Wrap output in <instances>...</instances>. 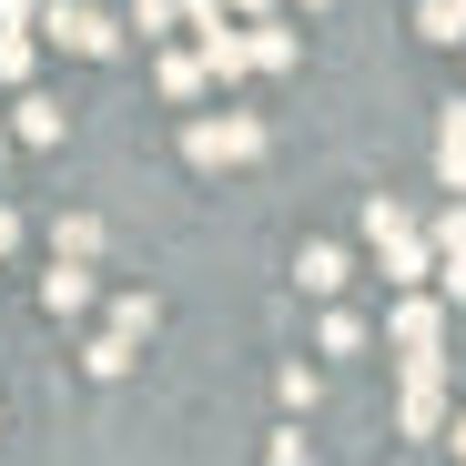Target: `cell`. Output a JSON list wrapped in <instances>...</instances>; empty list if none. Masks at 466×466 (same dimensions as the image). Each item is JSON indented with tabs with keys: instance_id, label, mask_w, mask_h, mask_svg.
I'll use <instances>...</instances> for the list:
<instances>
[{
	"instance_id": "obj_4",
	"label": "cell",
	"mask_w": 466,
	"mask_h": 466,
	"mask_svg": "<svg viewBox=\"0 0 466 466\" xmlns=\"http://www.w3.org/2000/svg\"><path fill=\"white\" fill-rule=\"evenodd\" d=\"M385 345H396V355H436V345H446V304L406 284L396 304H385Z\"/></svg>"
},
{
	"instance_id": "obj_3",
	"label": "cell",
	"mask_w": 466,
	"mask_h": 466,
	"mask_svg": "<svg viewBox=\"0 0 466 466\" xmlns=\"http://www.w3.org/2000/svg\"><path fill=\"white\" fill-rule=\"evenodd\" d=\"M396 426H406V436H436V426H446V355H406V396H396Z\"/></svg>"
},
{
	"instance_id": "obj_24",
	"label": "cell",
	"mask_w": 466,
	"mask_h": 466,
	"mask_svg": "<svg viewBox=\"0 0 466 466\" xmlns=\"http://www.w3.org/2000/svg\"><path fill=\"white\" fill-rule=\"evenodd\" d=\"M436 436H446V446H456V456H466V416H446V426H436Z\"/></svg>"
},
{
	"instance_id": "obj_17",
	"label": "cell",
	"mask_w": 466,
	"mask_h": 466,
	"mask_svg": "<svg viewBox=\"0 0 466 466\" xmlns=\"http://www.w3.org/2000/svg\"><path fill=\"white\" fill-rule=\"evenodd\" d=\"M325 355H365V315H345V304H335V315H325Z\"/></svg>"
},
{
	"instance_id": "obj_15",
	"label": "cell",
	"mask_w": 466,
	"mask_h": 466,
	"mask_svg": "<svg viewBox=\"0 0 466 466\" xmlns=\"http://www.w3.org/2000/svg\"><path fill=\"white\" fill-rule=\"evenodd\" d=\"M416 31H426V41H466V0H426Z\"/></svg>"
},
{
	"instance_id": "obj_22",
	"label": "cell",
	"mask_w": 466,
	"mask_h": 466,
	"mask_svg": "<svg viewBox=\"0 0 466 466\" xmlns=\"http://www.w3.org/2000/svg\"><path fill=\"white\" fill-rule=\"evenodd\" d=\"M31 11H41V0H0V31H31Z\"/></svg>"
},
{
	"instance_id": "obj_11",
	"label": "cell",
	"mask_w": 466,
	"mask_h": 466,
	"mask_svg": "<svg viewBox=\"0 0 466 466\" xmlns=\"http://www.w3.org/2000/svg\"><path fill=\"white\" fill-rule=\"evenodd\" d=\"M203 82H213L203 51H163V102H203Z\"/></svg>"
},
{
	"instance_id": "obj_20",
	"label": "cell",
	"mask_w": 466,
	"mask_h": 466,
	"mask_svg": "<svg viewBox=\"0 0 466 466\" xmlns=\"http://www.w3.org/2000/svg\"><path fill=\"white\" fill-rule=\"evenodd\" d=\"M436 284H446V294L466 304V244H436Z\"/></svg>"
},
{
	"instance_id": "obj_18",
	"label": "cell",
	"mask_w": 466,
	"mask_h": 466,
	"mask_svg": "<svg viewBox=\"0 0 466 466\" xmlns=\"http://www.w3.org/2000/svg\"><path fill=\"white\" fill-rule=\"evenodd\" d=\"M274 385H284V406H315V396H325V375H315V365H284Z\"/></svg>"
},
{
	"instance_id": "obj_25",
	"label": "cell",
	"mask_w": 466,
	"mask_h": 466,
	"mask_svg": "<svg viewBox=\"0 0 466 466\" xmlns=\"http://www.w3.org/2000/svg\"><path fill=\"white\" fill-rule=\"evenodd\" d=\"M233 11H244V21H264V11H274V0H233Z\"/></svg>"
},
{
	"instance_id": "obj_19",
	"label": "cell",
	"mask_w": 466,
	"mask_h": 466,
	"mask_svg": "<svg viewBox=\"0 0 466 466\" xmlns=\"http://www.w3.org/2000/svg\"><path fill=\"white\" fill-rule=\"evenodd\" d=\"M173 21H183V11H173V0H132V31H142V41H163Z\"/></svg>"
},
{
	"instance_id": "obj_16",
	"label": "cell",
	"mask_w": 466,
	"mask_h": 466,
	"mask_svg": "<svg viewBox=\"0 0 466 466\" xmlns=\"http://www.w3.org/2000/svg\"><path fill=\"white\" fill-rule=\"evenodd\" d=\"M31 61H41L31 31H0V82H31Z\"/></svg>"
},
{
	"instance_id": "obj_27",
	"label": "cell",
	"mask_w": 466,
	"mask_h": 466,
	"mask_svg": "<svg viewBox=\"0 0 466 466\" xmlns=\"http://www.w3.org/2000/svg\"><path fill=\"white\" fill-rule=\"evenodd\" d=\"M0 152H11V132H0Z\"/></svg>"
},
{
	"instance_id": "obj_13",
	"label": "cell",
	"mask_w": 466,
	"mask_h": 466,
	"mask_svg": "<svg viewBox=\"0 0 466 466\" xmlns=\"http://www.w3.org/2000/svg\"><path fill=\"white\" fill-rule=\"evenodd\" d=\"M51 254H82V264H92V254H102V223H92V213H61V233H51Z\"/></svg>"
},
{
	"instance_id": "obj_23",
	"label": "cell",
	"mask_w": 466,
	"mask_h": 466,
	"mask_svg": "<svg viewBox=\"0 0 466 466\" xmlns=\"http://www.w3.org/2000/svg\"><path fill=\"white\" fill-rule=\"evenodd\" d=\"M11 244H21V213H11V203H0V254H11Z\"/></svg>"
},
{
	"instance_id": "obj_26",
	"label": "cell",
	"mask_w": 466,
	"mask_h": 466,
	"mask_svg": "<svg viewBox=\"0 0 466 466\" xmlns=\"http://www.w3.org/2000/svg\"><path fill=\"white\" fill-rule=\"evenodd\" d=\"M304 11H325V0H304Z\"/></svg>"
},
{
	"instance_id": "obj_1",
	"label": "cell",
	"mask_w": 466,
	"mask_h": 466,
	"mask_svg": "<svg viewBox=\"0 0 466 466\" xmlns=\"http://www.w3.org/2000/svg\"><path fill=\"white\" fill-rule=\"evenodd\" d=\"M183 152H193V173L264 163V122H254V112H193V122H183Z\"/></svg>"
},
{
	"instance_id": "obj_10",
	"label": "cell",
	"mask_w": 466,
	"mask_h": 466,
	"mask_svg": "<svg viewBox=\"0 0 466 466\" xmlns=\"http://www.w3.org/2000/svg\"><path fill=\"white\" fill-rule=\"evenodd\" d=\"M436 173L466 193V102H446V122H436Z\"/></svg>"
},
{
	"instance_id": "obj_21",
	"label": "cell",
	"mask_w": 466,
	"mask_h": 466,
	"mask_svg": "<svg viewBox=\"0 0 466 466\" xmlns=\"http://www.w3.org/2000/svg\"><path fill=\"white\" fill-rule=\"evenodd\" d=\"M304 456H315V446H304V426H284V436L264 446V466H304Z\"/></svg>"
},
{
	"instance_id": "obj_14",
	"label": "cell",
	"mask_w": 466,
	"mask_h": 466,
	"mask_svg": "<svg viewBox=\"0 0 466 466\" xmlns=\"http://www.w3.org/2000/svg\"><path fill=\"white\" fill-rule=\"evenodd\" d=\"M152 325H163V304H152V294H122V304H112V335H132V345H142Z\"/></svg>"
},
{
	"instance_id": "obj_8",
	"label": "cell",
	"mask_w": 466,
	"mask_h": 466,
	"mask_svg": "<svg viewBox=\"0 0 466 466\" xmlns=\"http://www.w3.org/2000/svg\"><path fill=\"white\" fill-rule=\"evenodd\" d=\"M244 51H254V71H294V61H304V41H294L284 21H254V31H244Z\"/></svg>"
},
{
	"instance_id": "obj_7",
	"label": "cell",
	"mask_w": 466,
	"mask_h": 466,
	"mask_svg": "<svg viewBox=\"0 0 466 466\" xmlns=\"http://www.w3.org/2000/svg\"><path fill=\"white\" fill-rule=\"evenodd\" d=\"M345 274H355V264H345L335 244H304V254H294V284H304V294H325V304L345 294Z\"/></svg>"
},
{
	"instance_id": "obj_6",
	"label": "cell",
	"mask_w": 466,
	"mask_h": 466,
	"mask_svg": "<svg viewBox=\"0 0 466 466\" xmlns=\"http://www.w3.org/2000/svg\"><path fill=\"white\" fill-rule=\"evenodd\" d=\"M193 51H203V71H213V82H244V71H254V51H244V31H233V21L193 31Z\"/></svg>"
},
{
	"instance_id": "obj_12",
	"label": "cell",
	"mask_w": 466,
	"mask_h": 466,
	"mask_svg": "<svg viewBox=\"0 0 466 466\" xmlns=\"http://www.w3.org/2000/svg\"><path fill=\"white\" fill-rule=\"evenodd\" d=\"M82 365H92L102 385H112V375H132V335H92V345H82Z\"/></svg>"
},
{
	"instance_id": "obj_5",
	"label": "cell",
	"mask_w": 466,
	"mask_h": 466,
	"mask_svg": "<svg viewBox=\"0 0 466 466\" xmlns=\"http://www.w3.org/2000/svg\"><path fill=\"white\" fill-rule=\"evenodd\" d=\"M41 315L61 325V315H92V264L82 254H51V274H41Z\"/></svg>"
},
{
	"instance_id": "obj_2",
	"label": "cell",
	"mask_w": 466,
	"mask_h": 466,
	"mask_svg": "<svg viewBox=\"0 0 466 466\" xmlns=\"http://www.w3.org/2000/svg\"><path fill=\"white\" fill-rule=\"evenodd\" d=\"M31 31H41V41H61V51H82V61H112V51H122V21H112V11H92V0H41Z\"/></svg>"
},
{
	"instance_id": "obj_9",
	"label": "cell",
	"mask_w": 466,
	"mask_h": 466,
	"mask_svg": "<svg viewBox=\"0 0 466 466\" xmlns=\"http://www.w3.org/2000/svg\"><path fill=\"white\" fill-rule=\"evenodd\" d=\"M11 132H21L31 152H51V142H61L71 122H61V102H51V92H21V122H11Z\"/></svg>"
}]
</instances>
